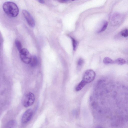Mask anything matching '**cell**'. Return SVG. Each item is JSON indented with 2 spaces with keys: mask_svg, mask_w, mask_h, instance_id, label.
Returning <instances> with one entry per match:
<instances>
[{
  "mask_svg": "<svg viewBox=\"0 0 128 128\" xmlns=\"http://www.w3.org/2000/svg\"><path fill=\"white\" fill-rule=\"evenodd\" d=\"M71 0L74 1L75 0Z\"/></svg>",
  "mask_w": 128,
  "mask_h": 128,
  "instance_id": "obj_18",
  "label": "cell"
},
{
  "mask_svg": "<svg viewBox=\"0 0 128 128\" xmlns=\"http://www.w3.org/2000/svg\"><path fill=\"white\" fill-rule=\"evenodd\" d=\"M39 2L41 4H44L45 3V1L44 0H38Z\"/></svg>",
  "mask_w": 128,
  "mask_h": 128,
  "instance_id": "obj_17",
  "label": "cell"
},
{
  "mask_svg": "<svg viewBox=\"0 0 128 128\" xmlns=\"http://www.w3.org/2000/svg\"></svg>",
  "mask_w": 128,
  "mask_h": 128,
  "instance_id": "obj_19",
  "label": "cell"
},
{
  "mask_svg": "<svg viewBox=\"0 0 128 128\" xmlns=\"http://www.w3.org/2000/svg\"><path fill=\"white\" fill-rule=\"evenodd\" d=\"M20 52V58L22 61L26 64L30 63L32 56L28 50L25 49H23Z\"/></svg>",
  "mask_w": 128,
  "mask_h": 128,
  "instance_id": "obj_4",
  "label": "cell"
},
{
  "mask_svg": "<svg viewBox=\"0 0 128 128\" xmlns=\"http://www.w3.org/2000/svg\"><path fill=\"white\" fill-rule=\"evenodd\" d=\"M17 125L16 121L14 120H12L9 122L6 125V127L7 128H14Z\"/></svg>",
  "mask_w": 128,
  "mask_h": 128,
  "instance_id": "obj_8",
  "label": "cell"
},
{
  "mask_svg": "<svg viewBox=\"0 0 128 128\" xmlns=\"http://www.w3.org/2000/svg\"><path fill=\"white\" fill-rule=\"evenodd\" d=\"M3 10L8 15L12 17H15L18 15L19 8L15 3L7 2L3 4Z\"/></svg>",
  "mask_w": 128,
  "mask_h": 128,
  "instance_id": "obj_1",
  "label": "cell"
},
{
  "mask_svg": "<svg viewBox=\"0 0 128 128\" xmlns=\"http://www.w3.org/2000/svg\"><path fill=\"white\" fill-rule=\"evenodd\" d=\"M22 13L29 25L31 27H33L35 25V21L33 17L27 10H23Z\"/></svg>",
  "mask_w": 128,
  "mask_h": 128,
  "instance_id": "obj_6",
  "label": "cell"
},
{
  "mask_svg": "<svg viewBox=\"0 0 128 128\" xmlns=\"http://www.w3.org/2000/svg\"><path fill=\"white\" fill-rule=\"evenodd\" d=\"M33 112L31 109H28L24 113L21 118V122L23 124L28 123L31 119L33 115Z\"/></svg>",
  "mask_w": 128,
  "mask_h": 128,
  "instance_id": "obj_5",
  "label": "cell"
},
{
  "mask_svg": "<svg viewBox=\"0 0 128 128\" xmlns=\"http://www.w3.org/2000/svg\"><path fill=\"white\" fill-rule=\"evenodd\" d=\"M95 77L96 74L94 71L88 70L84 74L82 80L80 83L85 86L87 84L93 81Z\"/></svg>",
  "mask_w": 128,
  "mask_h": 128,
  "instance_id": "obj_2",
  "label": "cell"
},
{
  "mask_svg": "<svg viewBox=\"0 0 128 128\" xmlns=\"http://www.w3.org/2000/svg\"><path fill=\"white\" fill-rule=\"evenodd\" d=\"M120 34L122 36L126 37L128 36V29H125L123 30L121 32Z\"/></svg>",
  "mask_w": 128,
  "mask_h": 128,
  "instance_id": "obj_15",
  "label": "cell"
},
{
  "mask_svg": "<svg viewBox=\"0 0 128 128\" xmlns=\"http://www.w3.org/2000/svg\"><path fill=\"white\" fill-rule=\"evenodd\" d=\"M104 63L106 64H113L114 63V62L111 59L108 57H106L103 60Z\"/></svg>",
  "mask_w": 128,
  "mask_h": 128,
  "instance_id": "obj_11",
  "label": "cell"
},
{
  "mask_svg": "<svg viewBox=\"0 0 128 128\" xmlns=\"http://www.w3.org/2000/svg\"><path fill=\"white\" fill-rule=\"evenodd\" d=\"M15 44L18 50L20 52L22 49V46L21 42L18 40H16Z\"/></svg>",
  "mask_w": 128,
  "mask_h": 128,
  "instance_id": "obj_12",
  "label": "cell"
},
{
  "mask_svg": "<svg viewBox=\"0 0 128 128\" xmlns=\"http://www.w3.org/2000/svg\"><path fill=\"white\" fill-rule=\"evenodd\" d=\"M108 23L106 21L104 22L102 27L98 31V33L102 32L105 30L107 28L108 26Z\"/></svg>",
  "mask_w": 128,
  "mask_h": 128,
  "instance_id": "obj_13",
  "label": "cell"
},
{
  "mask_svg": "<svg viewBox=\"0 0 128 128\" xmlns=\"http://www.w3.org/2000/svg\"><path fill=\"white\" fill-rule=\"evenodd\" d=\"M59 2L61 3H65L67 2L68 0H57Z\"/></svg>",
  "mask_w": 128,
  "mask_h": 128,
  "instance_id": "obj_16",
  "label": "cell"
},
{
  "mask_svg": "<svg viewBox=\"0 0 128 128\" xmlns=\"http://www.w3.org/2000/svg\"><path fill=\"white\" fill-rule=\"evenodd\" d=\"M84 62V61L83 59L81 58L79 60L77 63V67L78 70H79L81 69Z\"/></svg>",
  "mask_w": 128,
  "mask_h": 128,
  "instance_id": "obj_14",
  "label": "cell"
},
{
  "mask_svg": "<svg viewBox=\"0 0 128 128\" xmlns=\"http://www.w3.org/2000/svg\"><path fill=\"white\" fill-rule=\"evenodd\" d=\"M38 58L36 56H32L30 63L31 66L33 67L36 66L38 64Z\"/></svg>",
  "mask_w": 128,
  "mask_h": 128,
  "instance_id": "obj_7",
  "label": "cell"
},
{
  "mask_svg": "<svg viewBox=\"0 0 128 128\" xmlns=\"http://www.w3.org/2000/svg\"><path fill=\"white\" fill-rule=\"evenodd\" d=\"M70 38L72 40L73 50L74 51H76L78 45V42L74 38L71 37H70Z\"/></svg>",
  "mask_w": 128,
  "mask_h": 128,
  "instance_id": "obj_10",
  "label": "cell"
},
{
  "mask_svg": "<svg viewBox=\"0 0 128 128\" xmlns=\"http://www.w3.org/2000/svg\"><path fill=\"white\" fill-rule=\"evenodd\" d=\"M35 100L34 95L32 93L30 92L24 97L23 100V104L24 107H28L32 105Z\"/></svg>",
  "mask_w": 128,
  "mask_h": 128,
  "instance_id": "obj_3",
  "label": "cell"
},
{
  "mask_svg": "<svg viewBox=\"0 0 128 128\" xmlns=\"http://www.w3.org/2000/svg\"><path fill=\"white\" fill-rule=\"evenodd\" d=\"M126 63V60L122 58H118L114 61V63L119 65L124 64Z\"/></svg>",
  "mask_w": 128,
  "mask_h": 128,
  "instance_id": "obj_9",
  "label": "cell"
}]
</instances>
